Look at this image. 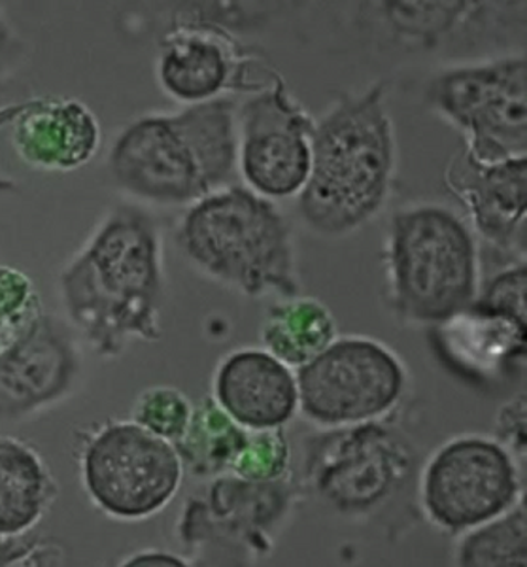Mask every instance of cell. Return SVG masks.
<instances>
[{"mask_svg": "<svg viewBox=\"0 0 527 567\" xmlns=\"http://www.w3.org/2000/svg\"><path fill=\"white\" fill-rule=\"evenodd\" d=\"M63 320L101 358L163 337L167 277L162 227L136 203L97 219L58 275Z\"/></svg>", "mask_w": 527, "mask_h": 567, "instance_id": "6da1fadb", "label": "cell"}, {"mask_svg": "<svg viewBox=\"0 0 527 567\" xmlns=\"http://www.w3.org/2000/svg\"><path fill=\"white\" fill-rule=\"evenodd\" d=\"M238 103L219 97L152 112L127 123L110 144V181L136 205L192 207L235 184Z\"/></svg>", "mask_w": 527, "mask_h": 567, "instance_id": "7a4b0ae2", "label": "cell"}, {"mask_svg": "<svg viewBox=\"0 0 527 567\" xmlns=\"http://www.w3.org/2000/svg\"><path fill=\"white\" fill-rule=\"evenodd\" d=\"M395 173V130L386 84L342 95L316 122L307 184L297 210L312 231L337 239L386 205Z\"/></svg>", "mask_w": 527, "mask_h": 567, "instance_id": "3957f363", "label": "cell"}, {"mask_svg": "<svg viewBox=\"0 0 527 567\" xmlns=\"http://www.w3.org/2000/svg\"><path fill=\"white\" fill-rule=\"evenodd\" d=\"M174 243L194 269L245 296H299L291 224L246 186L224 187L186 208Z\"/></svg>", "mask_w": 527, "mask_h": 567, "instance_id": "277c9868", "label": "cell"}, {"mask_svg": "<svg viewBox=\"0 0 527 567\" xmlns=\"http://www.w3.org/2000/svg\"><path fill=\"white\" fill-rule=\"evenodd\" d=\"M388 305L414 326H444L475 303L480 251L469 224L452 208L420 203L388 224Z\"/></svg>", "mask_w": 527, "mask_h": 567, "instance_id": "5b68a950", "label": "cell"}, {"mask_svg": "<svg viewBox=\"0 0 527 567\" xmlns=\"http://www.w3.org/2000/svg\"><path fill=\"white\" fill-rule=\"evenodd\" d=\"M431 110L463 135L471 159L503 163L527 157V59L508 53L452 66L431 78Z\"/></svg>", "mask_w": 527, "mask_h": 567, "instance_id": "8992f818", "label": "cell"}, {"mask_svg": "<svg viewBox=\"0 0 527 567\" xmlns=\"http://www.w3.org/2000/svg\"><path fill=\"white\" fill-rule=\"evenodd\" d=\"M224 2H189L174 10L159 37L155 61L157 84L182 106L227 97L229 91H254L256 63L231 33L242 16Z\"/></svg>", "mask_w": 527, "mask_h": 567, "instance_id": "52a82bcc", "label": "cell"}, {"mask_svg": "<svg viewBox=\"0 0 527 567\" xmlns=\"http://www.w3.org/2000/svg\"><path fill=\"white\" fill-rule=\"evenodd\" d=\"M182 475L176 446L133 420L101 425L82 451L87 496L117 520H144L165 509L180 488Z\"/></svg>", "mask_w": 527, "mask_h": 567, "instance_id": "ba28073f", "label": "cell"}, {"mask_svg": "<svg viewBox=\"0 0 527 567\" xmlns=\"http://www.w3.org/2000/svg\"><path fill=\"white\" fill-rule=\"evenodd\" d=\"M299 409L329 427L369 424L390 413L405 392L403 361L371 337H337L297 369Z\"/></svg>", "mask_w": 527, "mask_h": 567, "instance_id": "9c48e42d", "label": "cell"}, {"mask_svg": "<svg viewBox=\"0 0 527 567\" xmlns=\"http://www.w3.org/2000/svg\"><path fill=\"white\" fill-rule=\"evenodd\" d=\"M316 122L280 76L238 104V173L265 199L301 194L310 173Z\"/></svg>", "mask_w": 527, "mask_h": 567, "instance_id": "30bf717a", "label": "cell"}, {"mask_svg": "<svg viewBox=\"0 0 527 567\" xmlns=\"http://www.w3.org/2000/svg\"><path fill=\"white\" fill-rule=\"evenodd\" d=\"M518 492L515 460L489 439H454L425 470V509L443 528L475 529L492 523L510 511Z\"/></svg>", "mask_w": 527, "mask_h": 567, "instance_id": "8fae6325", "label": "cell"}, {"mask_svg": "<svg viewBox=\"0 0 527 567\" xmlns=\"http://www.w3.org/2000/svg\"><path fill=\"white\" fill-rule=\"evenodd\" d=\"M80 374V339L65 320L44 310L0 354V424L23 422L63 403Z\"/></svg>", "mask_w": 527, "mask_h": 567, "instance_id": "7c38bea8", "label": "cell"}, {"mask_svg": "<svg viewBox=\"0 0 527 567\" xmlns=\"http://www.w3.org/2000/svg\"><path fill=\"white\" fill-rule=\"evenodd\" d=\"M444 184L465 208L475 237L507 264L526 261L527 157L484 165L462 148L448 163Z\"/></svg>", "mask_w": 527, "mask_h": 567, "instance_id": "4fadbf2b", "label": "cell"}, {"mask_svg": "<svg viewBox=\"0 0 527 567\" xmlns=\"http://www.w3.org/2000/svg\"><path fill=\"white\" fill-rule=\"evenodd\" d=\"M8 130L21 163L40 173L80 171L103 146L97 114L76 97L21 101Z\"/></svg>", "mask_w": 527, "mask_h": 567, "instance_id": "5bb4252c", "label": "cell"}, {"mask_svg": "<svg viewBox=\"0 0 527 567\" xmlns=\"http://www.w3.org/2000/svg\"><path fill=\"white\" fill-rule=\"evenodd\" d=\"M214 401L246 432L280 430L296 416V373L264 349H240L219 361Z\"/></svg>", "mask_w": 527, "mask_h": 567, "instance_id": "9a60e30c", "label": "cell"}, {"mask_svg": "<svg viewBox=\"0 0 527 567\" xmlns=\"http://www.w3.org/2000/svg\"><path fill=\"white\" fill-rule=\"evenodd\" d=\"M58 496L44 458L21 439L0 435V537L39 526Z\"/></svg>", "mask_w": 527, "mask_h": 567, "instance_id": "2e32d148", "label": "cell"}, {"mask_svg": "<svg viewBox=\"0 0 527 567\" xmlns=\"http://www.w3.org/2000/svg\"><path fill=\"white\" fill-rule=\"evenodd\" d=\"M337 337L333 312L314 297H282L270 305L261 323L265 352L290 369L307 365Z\"/></svg>", "mask_w": 527, "mask_h": 567, "instance_id": "e0dca14e", "label": "cell"}, {"mask_svg": "<svg viewBox=\"0 0 527 567\" xmlns=\"http://www.w3.org/2000/svg\"><path fill=\"white\" fill-rule=\"evenodd\" d=\"M489 7L488 2H382L379 13L388 33L401 42L441 48L483 23Z\"/></svg>", "mask_w": 527, "mask_h": 567, "instance_id": "ac0fdd59", "label": "cell"}, {"mask_svg": "<svg viewBox=\"0 0 527 567\" xmlns=\"http://www.w3.org/2000/svg\"><path fill=\"white\" fill-rule=\"evenodd\" d=\"M248 432L227 416L226 411L206 398L194 409L184 437L176 443L182 464L195 473L208 475L231 467L245 446Z\"/></svg>", "mask_w": 527, "mask_h": 567, "instance_id": "d6986e66", "label": "cell"}, {"mask_svg": "<svg viewBox=\"0 0 527 567\" xmlns=\"http://www.w3.org/2000/svg\"><path fill=\"white\" fill-rule=\"evenodd\" d=\"M444 341L462 355L486 363L526 354L527 329L494 317L471 305L462 315L441 326Z\"/></svg>", "mask_w": 527, "mask_h": 567, "instance_id": "ffe728a7", "label": "cell"}, {"mask_svg": "<svg viewBox=\"0 0 527 567\" xmlns=\"http://www.w3.org/2000/svg\"><path fill=\"white\" fill-rule=\"evenodd\" d=\"M459 567H527L526 511H508L475 528L462 543Z\"/></svg>", "mask_w": 527, "mask_h": 567, "instance_id": "44dd1931", "label": "cell"}, {"mask_svg": "<svg viewBox=\"0 0 527 567\" xmlns=\"http://www.w3.org/2000/svg\"><path fill=\"white\" fill-rule=\"evenodd\" d=\"M195 406L186 393L174 386H149L136 395L131 420L155 437L176 445L192 422Z\"/></svg>", "mask_w": 527, "mask_h": 567, "instance_id": "7402d4cb", "label": "cell"}, {"mask_svg": "<svg viewBox=\"0 0 527 567\" xmlns=\"http://www.w3.org/2000/svg\"><path fill=\"white\" fill-rule=\"evenodd\" d=\"M33 278L16 265L0 264V354L44 312Z\"/></svg>", "mask_w": 527, "mask_h": 567, "instance_id": "603a6c76", "label": "cell"}, {"mask_svg": "<svg viewBox=\"0 0 527 567\" xmlns=\"http://www.w3.org/2000/svg\"><path fill=\"white\" fill-rule=\"evenodd\" d=\"M527 265L513 261L480 280L473 307L527 329Z\"/></svg>", "mask_w": 527, "mask_h": 567, "instance_id": "cb8c5ba5", "label": "cell"}, {"mask_svg": "<svg viewBox=\"0 0 527 567\" xmlns=\"http://www.w3.org/2000/svg\"><path fill=\"white\" fill-rule=\"evenodd\" d=\"M290 458L288 441L280 430L248 432L242 451L238 452L231 470L251 483H267L280 477Z\"/></svg>", "mask_w": 527, "mask_h": 567, "instance_id": "d4e9b609", "label": "cell"}, {"mask_svg": "<svg viewBox=\"0 0 527 567\" xmlns=\"http://www.w3.org/2000/svg\"><path fill=\"white\" fill-rule=\"evenodd\" d=\"M21 52H23V42H21L20 34L13 29L7 10L0 4V80L12 71Z\"/></svg>", "mask_w": 527, "mask_h": 567, "instance_id": "484cf974", "label": "cell"}, {"mask_svg": "<svg viewBox=\"0 0 527 567\" xmlns=\"http://www.w3.org/2000/svg\"><path fill=\"white\" fill-rule=\"evenodd\" d=\"M117 567H194L189 566L180 556L167 553V550H142L130 556Z\"/></svg>", "mask_w": 527, "mask_h": 567, "instance_id": "4316f807", "label": "cell"}, {"mask_svg": "<svg viewBox=\"0 0 527 567\" xmlns=\"http://www.w3.org/2000/svg\"><path fill=\"white\" fill-rule=\"evenodd\" d=\"M13 189H16V184L12 181H8L7 176L0 175V192H13Z\"/></svg>", "mask_w": 527, "mask_h": 567, "instance_id": "83f0119b", "label": "cell"}]
</instances>
